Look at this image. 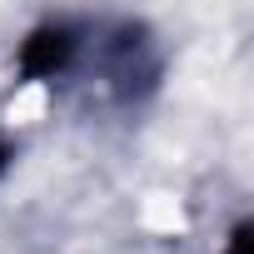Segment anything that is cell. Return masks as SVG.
<instances>
[{
	"instance_id": "1",
	"label": "cell",
	"mask_w": 254,
	"mask_h": 254,
	"mask_svg": "<svg viewBox=\"0 0 254 254\" xmlns=\"http://www.w3.org/2000/svg\"><path fill=\"white\" fill-rule=\"evenodd\" d=\"M5 165H10V145H0V175H5Z\"/></svg>"
}]
</instances>
